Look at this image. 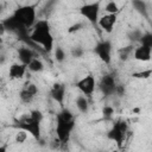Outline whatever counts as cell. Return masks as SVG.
<instances>
[{"mask_svg": "<svg viewBox=\"0 0 152 152\" xmlns=\"http://www.w3.org/2000/svg\"><path fill=\"white\" fill-rule=\"evenodd\" d=\"M30 39L42 48L44 52H51L53 50V36L51 33L50 24L48 20H37L30 33Z\"/></svg>", "mask_w": 152, "mask_h": 152, "instance_id": "6da1fadb", "label": "cell"}, {"mask_svg": "<svg viewBox=\"0 0 152 152\" xmlns=\"http://www.w3.org/2000/svg\"><path fill=\"white\" fill-rule=\"evenodd\" d=\"M74 127H75L74 114L69 109L63 108L56 116V134L58 141L65 144L69 140Z\"/></svg>", "mask_w": 152, "mask_h": 152, "instance_id": "7a4b0ae2", "label": "cell"}, {"mask_svg": "<svg viewBox=\"0 0 152 152\" xmlns=\"http://www.w3.org/2000/svg\"><path fill=\"white\" fill-rule=\"evenodd\" d=\"M23 26H25L26 28H32L34 26V24L37 23L36 15V5H24V6H19L17 10H14L13 14H12Z\"/></svg>", "mask_w": 152, "mask_h": 152, "instance_id": "3957f363", "label": "cell"}, {"mask_svg": "<svg viewBox=\"0 0 152 152\" xmlns=\"http://www.w3.org/2000/svg\"><path fill=\"white\" fill-rule=\"evenodd\" d=\"M14 127L19 128L20 131H25L26 133H28L30 135H32L36 140L40 139V122L34 121L33 119L30 118V115L27 114L26 116H23L19 120H15V125Z\"/></svg>", "mask_w": 152, "mask_h": 152, "instance_id": "277c9868", "label": "cell"}, {"mask_svg": "<svg viewBox=\"0 0 152 152\" xmlns=\"http://www.w3.org/2000/svg\"><path fill=\"white\" fill-rule=\"evenodd\" d=\"M127 131H128V124L124 120H118L114 122L113 127L108 131L107 137H108V139L113 140L118 145V147H121V145L126 138Z\"/></svg>", "mask_w": 152, "mask_h": 152, "instance_id": "5b68a950", "label": "cell"}, {"mask_svg": "<svg viewBox=\"0 0 152 152\" xmlns=\"http://www.w3.org/2000/svg\"><path fill=\"white\" fill-rule=\"evenodd\" d=\"M100 2H88L80 7V13L83 18H86L91 24H97L100 19Z\"/></svg>", "mask_w": 152, "mask_h": 152, "instance_id": "8992f818", "label": "cell"}, {"mask_svg": "<svg viewBox=\"0 0 152 152\" xmlns=\"http://www.w3.org/2000/svg\"><path fill=\"white\" fill-rule=\"evenodd\" d=\"M76 88L84 96H91L96 88V80L91 74H88L76 82Z\"/></svg>", "mask_w": 152, "mask_h": 152, "instance_id": "52a82bcc", "label": "cell"}, {"mask_svg": "<svg viewBox=\"0 0 152 152\" xmlns=\"http://www.w3.org/2000/svg\"><path fill=\"white\" fill-rule=\"evenodd\" d=\"M94 52L104 64H107V65L110 64V62H112V43L109 40H100L95 45Z\"/></svg>", "mask_w": 152, "mask_h": 152, "instance_id": "ba28073f", "label": "cell"}, {"mask_svg": "<svg viewBox=\"0 0 152 152\" xmlns=\"http://www.w3.org/2000/svg\"><path fill=\"white\" fill-rule=\"evenodd\" d=\"M116 82H115V77L112 74H107L104 76H102L100 83H99V88L102 91V94L104 96H109V95H114L115 90H116Z\"/></svg>", "mask_w": 152, "mask_h": 152, "instance_id": "9c48e42d", "label": "cell"}, {"mask_svg": "<svg viewBox=\"0 0 152 152\" xmlns=\"http://www.w3.org/2000/svg\"><path fill=\"white\" fill-rule=\"evenodd\" d=\"M116 19H118V14H103L100 17L97 25L107 33H110L116 24Z\"/></svg>", "mask_w": 152, "mask_h": 152, "instance_id": "30bf717a", "label": "cell"}, {"mask_svg": "<svg viewBox=\"0 0 152 152\" xmlns=\"http://www.w3.org/2000/svg\"><path fill=\"white\" fill-rule=\"evenodd\" d=\"M65 86L63 84V83H59V82H57V83H53L52 84V87H51V90H50V95H51V97L61 106V107H63V104H64V99H65Z\"/></svg>", "mask_w": 152, "mask_h": 152, "instance_id": "8fae6325", "label": "cell"}, {"mask_svg": "<svg viewBox=\"0 0 152 152\" xmlns=\"http://www.w3.org/2000/svg\"><path fill=\"white\" fill-rule=\"evenodd\" d=\"M27 70V65L23 63H13L8 69V76L11 80H21Z\"/></svg>", "mask_w": 152, "mask_h": 152, "instance_id": "7c38bea8", "label": "cell"}, {"mask_svg": "<svg viewBox=\"0 0 152 152\" xmlns=\"http://www.w3.org/2000/svg\"><path fill=\"white\" fill-rule=\"evenodd\" d=\"M18 58L20 63L28 65L32 62V59L36 58V53L31 49V46H21L18 49Z\"/></svg>", "mask_w": 152, "mask_h": 152, "instance_id": "4fadbf2b", "label": "cell"}, {"mask_svg": "<svg viewBox=\"0 0 152 152\" xmlns=\"http://www.w3.org/2000/svg\"><path fill=\"white\" fill-rule=\"evenodd\" d=\"M133 58L139 62H148L152 58V50L146 46L139 45L133 51Z\"/></svg>", "mask_w": 152, "mask_h": 152, "instance_id": "5bb4252c", "label": "cell"}, {"mask_svg": "<svg viewBox=\"0 0 152 152\" xmlns=\"http://www.w3.org/2000/svg\"><path fill=\"white\" fill-rule=\"evenodd\" d=\"M75 104H76L78 112H81V113H83V114L88 113V110H89V101H88L87 96H84V95H78L77 99H76V101H75Z\"/></svg>", "mask_w": 152, "mask_h": 152, "instance_id": "9a60e30c", "label": "cell"}, {"mask_svg": "<svg viewBox=\"0 0 152 152\" xmlns=\"http://www.w3.org/2000/svg\"><path fill=\"white\" fill-rule=\"evenodd\" d=\"M132 6L133 8L139 13L141 14L142 17L147 18L148 17V13H147V4L145 1H141V0H133L132 1Z\"/></svg>", "mask_w": 152, "mask_h": 152, "instance_id": "2e32d148", "label": "cell"}, {"mask_svg": "<svg viewBox=\"0 0 152 152\" xmlns=\"http://www.w3.org/2000/svg\"><path fill=\"white\" fill-rule=\"evenodd\" d=\"M27 69L31 71V72H42L44 70V63L42 62V59L39 58H33L32 62L27 65Z\"/></svg>", "mask_w": 152, "mask_h": 152, "instance_id": "e0dca14e", "label": "cell"}, {"mask_svg": "<svg viewBox=\"0 0 152 152\" xmlns=\"http://www.w3.org/2000/svg\"><path fill=\"white\" fill-rule=\"evenodd\" d=\"M133 51H134L133 45H127V46H125V48H121V49L118 51L120 61H127L128 57L133 53Z\"/></svg>", "mask_w": 152, "mask_h": 152, "instance_id": "ac0fdd59", "label": "cell"}, {"mask_svg": "<svg viewBox=\"0 0 152 152\" xmlns=\"http://www.w3.org/2000/svg\"><path fill=\"white\" fill-rule=\"evenodd\" d=\"M139 43H140V45L146 46V48H148V49L152 50V32H145V33H142Z\"/></svg>", "mask_w": 152, "mask_h": 152, "instance_id": "d6986e66", "label": "cell"}, {"mask_svg": "<svg viewBox=\"0 0 152 152\" xmlns=\"http://www.w3.org/2000/svg\"><path fill=\"white\" fill-rule=\"evenodd\" d=\"M19 97H20V100H21V102H24V103H30V102H32V100L36 97L33 94H31L27 89H25L24 87H23V89L20 90V93H19Z\"/></svg>", "mask_w": 152, "mask_h": 152, "instance_id": "ffe728a7", "label": "cell"}, {"mask_svg": "<svg viewBox=\"0 0 152 152\" xmlns=\"http://www.w3.org/2000/svg\"><path fill=\"white\" fill-rule=\"evenodd\" d=\"M132 76L134 78H138V80H147L152 76V68L150 69H145V70H140V71H135L132 74Z\"/></svg>", "mask_w": 152, "mask_h": 152, "instance_id": "44dd1931", "label": "cell"}, {"mask_svg": "<svg viewBox=\"0 0 152 152\" xmlns=\"http://www.w3.org/2000/svg\"><path fill=\"white\" fill-rule=\"evenodd\" d=\"M104 11L107 14H118L119 13V6L115 1H108L104 5Z\"/></svg>", "mask_w": 152, "mask_h": 152, "instance_id": "7402d4cb", "label": "cell"}, {"mask_svg": "<svg viewBox=\"0 0 152 152\" xmlns=\"http://www.w3.org/2000/svg\"><path fill=\"white\" fill-rule=\"evenodd\" d=\"M55 59H56L58 63H62V62H64V59H65V52H64V50H63L61 46H57V48L55 49Z\"/></svg>", "mask_w": 152, "mask_h": 152, "instance_id": "603a6c76", "label": "cell"}, {"mask_svg": "<svg viewBox=\"0 0 152 152\" xmlns=\"http://www.w3.org/2000/svg\"><path fill=\"white\" fill-rule=\"evenodd\" d=\"M28 115H30L31 119H33L34 121H38V122H40V124H42L43 118H44L43 113H42L39 109H33V110H31V112L28 113Z\"/></svg>", "mask_w": 152, "mask_h": 152, "instance_id": "cb8c5ba5", "label": "cell"}, {"mask_svg": "<svg viewBox=\"0 0 152 152\" xmlns=\"http://www.w3.org/2000/svg\"><path fill=\"white\" fill-rule=\"evenodd\" d=\"M113 114H114V108L112 106H104L102 108V115H103L104 119L110 120L112 116H113Z\"/></svg>", "mask_w": 152, "mask_h": 152, "instance_id": "d4e9b609", "label": "cell"}, {"mask_svg": "<svg viewBox=\"0 0 152 152\" xmlns=\"http://www.w3.org/2000/svg\"><path fill=\"white\" fill-rule=\"evenodd\" d=\"M141 36H142V32H141L140 30H133V31L129 32L128 38H129L131 40H133V42H139L140 38H141Z\"/></svg>", "mask_w": 152, "mask_h": 152, "instance_id": "484cf974", "label": "cell"}, {"mask_svg": "<svg viewBox=\"0 0 152 152\" xmlns=\"http://www.w3.org/2000/svg\"><path fill=\"white\" fill-rule=\"evenodd\" d=\"M26 139H27V133L25 131H20L19 129V132L15 134V141L18 144H23V142H25Z\"/></svg>", "mask_w": 152, "mask_h": 152, "instance_id": "4316f807", "label": "cell"}, {"mask_svg": "<svg viewBox=\"0 0 152 152\" xmlns=\"http://www.w3.org/2000/svg\"><path fill=\"white\" fill-rule=\"evenodd\" d=\"M83 28V24L82 23H76L74 25H71L69 28H68V32L69 33H75V32H78L80 30Z\"/></svg>", "mask_w": 152, "mask_h": 152, "instance_id": "83f0119b", "label": "cell"}, {"mask_svg": "<svg viewBox=\"0 0 152 152\" xmlns=\"http://www.w3.org/2000/svg\"><path fill=\"white\" fill-rule=\"evenodd\" d=\"M71 53H72L74 57L80 58V57H82V55H83V50H82L81 48H75V49L71 51Z\"/></svg>", "mask_w": 152, "mask_h": 152, "instance_id": "f1b7e54d", "label": "cell"}, {"mask_svg": "<svg viewBox=\"0 0 152 152\" xmlns=\"http://www.w3.org/2000/svg\"><path fill=\"white\" fill-rule=\"evenodd\" d=\"M125 94V88H124V86H121V84H118L116 86V90H115V95H118V96H122Z\"/></svg>", "mask_w": 152, "mask_h": 152, "instance_id": "f546056e", "label": "cell"}, {"mask_svg": "<svg viewBox=\"0 0 152 152\" xmlns=\"http://www.w3.org/2000/svg\"><path fill=\"white\" fill-rule=\"evenodd\" d=\"M0 152H7V144H2L0 146Z\"/></svg>", "mask_w": 152, "mask_h": 152, "instance_id": "4dcf8cb0", "label": "cell"}, {"mask_svg": "<svg viewBox=\"0 0 152 152\" xmlns=\"http://www.w3.org/2000/svg\"><path fill=\"white\" fill-rule=\"evenodd\" d=\"M139 110H140V109H139V108H134V109H133V112H134V113H138V112H139Z\"/></svg>", "mask_w": 152, "mask_h": 152, "instance_id": "1f68e13d", "label": "cell"}, {"mask_svg": "<svg viewBox=\"0 0 152 152\" xmlns=\"http://www.w3.org/2000/svg\"><path fill=\"white\" fill-rule=\"evenodd\" d=\"M109 152H119L118 150H113V151H109Z\"/></svg>", "mask_w": 152, "mask_h": 152, "instance_id": "d6a6232c", "label": "cell"}]
</instances>
